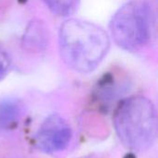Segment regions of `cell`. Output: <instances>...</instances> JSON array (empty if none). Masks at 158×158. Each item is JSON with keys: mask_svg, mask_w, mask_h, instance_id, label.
<instances>
[{"mask_svg": "<svg viewBox=\"0 0 158 158\" xmlns=\"http://www.w3.org/2000/svg\"><path fill=\"white\" fill-rule=\"evenodd\" d=\"M62 61L79 73H90L102 63L110 48L108 33L100 26L81 19L65 20L58 31Z\"/></svg>", "mask_w": 158, "mask_h": 158, "instance_id": "obj_1", "label": "cell"}, {"mask_svg": "<svg viewBox=\"0 0 158 158\" xmlns=\"http://www.w3.org/2000/svg\"><path fill=\"white\" fill-rule=\"evenodd\" d=\"M114 127L121 143L132 151L150 148L157 135V117L153 102L143 95L120 101L114 113Z\"/></svg>", "mask_w": 158, "mask_h": 158, "instance_id": "obj_2", "label": "cell"}, {"mask_svg": "<svg viewBox=\"0 0 158 158\" xmlns=\"http://www.w3.org/2000/svg\"><path fill=\"white\" fill-rule=\"evenodd\" d=\"M109 31L123 50L138 52L143 49L156 38L155 7L146 0H131L124 4L113 15Z\"/></svg>", "mask_w": 158, "mask_h": 158, "instance_id": "obj_3", "label": "cell"}, {"mask_svg": "<svg viewBox=\"0 0 158 158\" xmlns=\"http://www.w3.org/2000/svg\"><path fill=\"white\" fill-rule=\"evenodd\" d=\"M71 140V129L59 115H50L40 126L34 137L35 146L44 153L59 152L67 148Z\"/></svg>", "mask_w": 158, "mask_h": 158, "instance_id": "obj_4", "label": "cell"}, {"mask_svg": "<svg viewBox=\"0 0 158 158\" xmlns=\"http://www.w3.org/2000/svg\"><path fill=\"white\" fill-rule=\"evenodd\" d=\"M49 43L50 31L46 24L39 19L30 21L21 38L23 49L31 53H41L47 48Z\"/></svg>", "mask_w": 158, "mask_h": 158, "instance_id": "obj_5", "label": "cell"}, {"mask_svg": "<svg viewBox=\"0 0 158 158\" xmlns=\"http://www.w3.org/2000/svg\"><path fill=\"white\" fill-rule=\"evenodd\" d=\"M21 106L15 99H5L0 102V128L10 129L20 117Z\"/></svg>", "mask_w": 158, "mask_h": 158, "instance_id": "obj_6", "label": "cell"}, {"mask_svg": "<svg viewBox=\"0 0 158 158\" xmlns=\"http://www.w3.org/2000/svg\"><path fill=\"white\" fill-rule=\"evenodd\" d=\"M43 2L52 13L59 17H69L77 11L81 0H43Z\"/></svg>", "mask_w": 158, "mask_h": 158, "instance_id": "obj_7", "label": "cell"}, {"mask_svg": "<svg viewBox=\"0 0 158 158\" xmlns=\"http://www.w3.org/2000/svg\"><path fill=\"white\" fill-rule=\"evenodd\" d=\"M11 66V58L3 46L0 45V81L7 74Z\"/></svg>", "mask_w": 158, "mask_h": 158, "instance_id": "obj_8", "label": "cell"}]
</instances>
